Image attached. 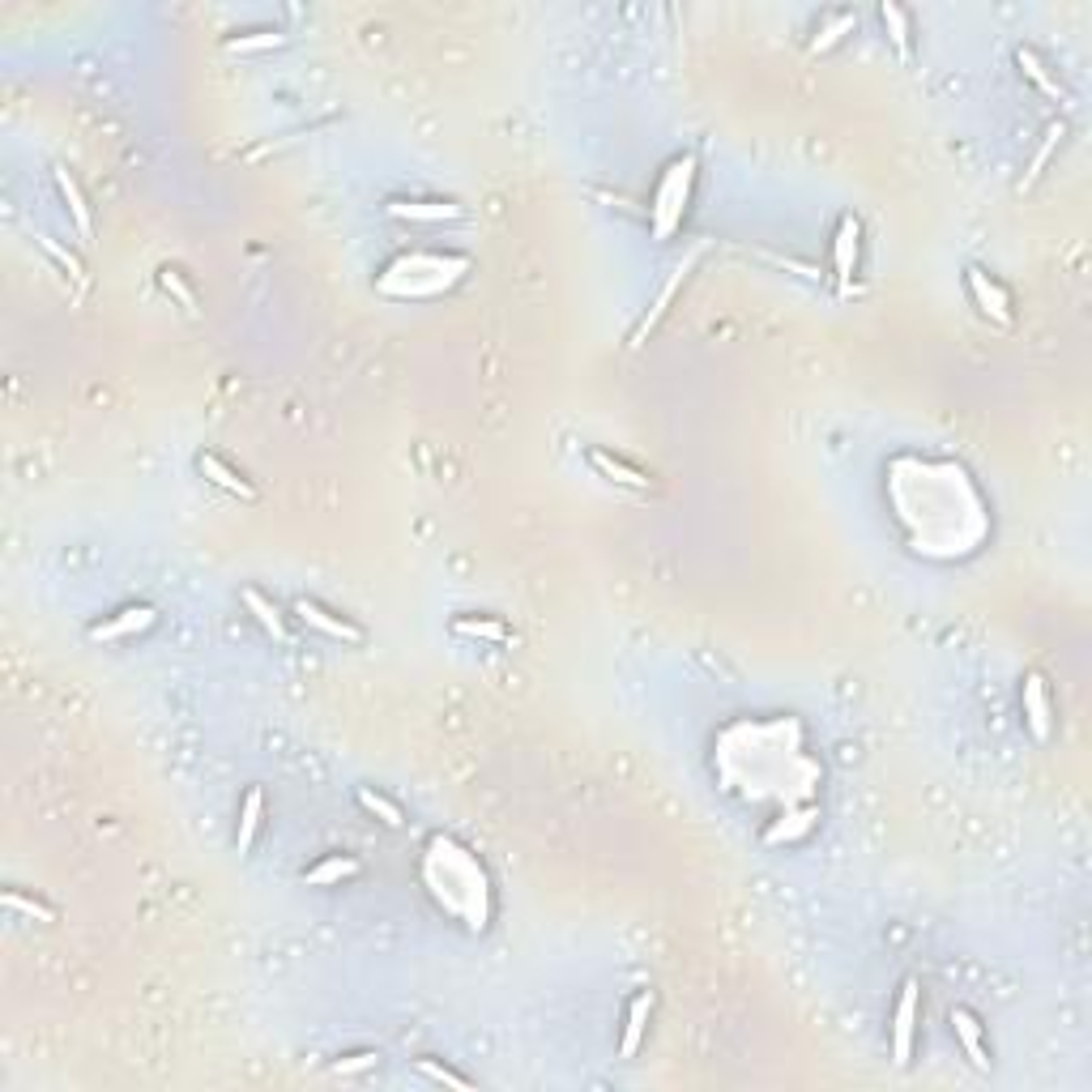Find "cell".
<instances>
[{
    "instance_id": "1",
    "label": "cell",
    "mask_w": 1092,
    "mask_h": 1092,
    "mask_svg": "<svg viewBox=\"0 0 1092 1092\" xmlns=\"http://www.w3.org/2000/svg\"><path fill=\"white\" fill-rule=\"evenodd\" d=\"M934 470L939 465L930 461H913V457H901L892 465V504L896 512H913V508H930V512H917L909 521H901L909 529V542L913 551H926V555H965L982 542L986 533V508L969 483V474H960L952 483V491L944 496V504L934 500Z\"/></svg>"
},
{
    "instance_id": "2",
    "label": "cell",
    "mask_w": 1092,
    "mask_h": 1092,
    "mask_svg": "<svg viewBox=\"0 0 1092 1092\" xmlns=\"http://www.w3.org/2000/svg\"><path fill=\"white\" fill-rule=\"evenodd\" d=\"M423 879L440 909H448L452 917H461L474 930L487 926L491 892H487V875L479 867V857L470 849H461L448 836H431L427 857H423Z\"/></svg>"
},
{
    "instance_id": "3",
    "label": "cell",
    "mask_w": 1092,
    "mask_h": 1092,
    "mask_svg": "<svg viewBox=\"0 0 1092 1092\" xmlns=\"http://www.w3.org/2000/svg\"><path fill=\"white\" fill-rule=\"evenodd\" d=\"M470 261L465 257H444V252H410V257H398L388 265L376 282L380 295H393V299H423V295H440L444 286H452Z\"/></svg>"
},
{
    "instance_id": "4",
    "label": "cell",
    "mask_w": 1092,
    "mask_h": 1092,
    "mask_svg": "<svg viewBox=\"0 0 1092 1092\" xmlns=\"http://www.w3.org/2000/svg\"><path fill=\"white\" fill-rule=\"evenodd\" d=\"M691 188H695V154H683V159H674L666 167V176L658 180V193H653V205H649V222H653L658 240H670L683 226V214L691 205Z\"/></svg>"
},
{
    "instance_id": "5",
    "label": "cell",
    "mask_w": 1092,
    "mask_h": 1092,
    "mask_svg": "<svg viewBox=\"0 0 1092 1092\" xmlns=\"http://www.w3.org/2000/svg\"><path fill=\"white\" fill-rule=\"evenodd\" d=\"M922 998V990H917V982L909 977L905 986H901V998H896V1011H892V1063L896 1067H909V1058H913V1033H917V1003Z\"/></svg>"
},
{
    "instance_id": "6",
    "label": "cell",
    "mask_w": 1092,
    "mask_h": 1092,
    "mask_svg": "<svg viewBox=\"0 0 1092 1092\" xmlns=\"http://www.w3.org/2000/svg\"><path fill=\"white\" fill-rule=\"evenodd\" d=\"M700 257H705V244H695V248H691V252H687V257H683V261H679V265H674V269H670V282H666V286H662V290H658V299H653V307H649V311H645V321H641V325H636V333H632V350H636V346H645V342H649V333H653V329H658V321H662V317H666V307H670V303H674V295H679V286H683V278H687V274H691V269H695V261H700Z\"/></svg>"
},
{
    "instance_id": "7",
    "label": "cell",
    "mask_w": 1092,
    "mask_h": 1092,
    "mask_svg": "<svg viewBox=\"0 0 1092 1092\" xmlns=\"http://www.w3.org/2000/svg\"><path fill=\"white\" fill-rule=\"evenodd\" d=\"M295 614L307 623L311 632H321V636H329V641H342V645H363V628H359V623H350V619H342V614L325 610L321 602L299 598V602H295Z\"/></svg>"
},
{
    "instance_id": "8",
    "label": "cell",
    "mask_w": 1092,
    "mask_h": 1092,
    "mask_svg": "<svg viewBox=\"0 0 1092 1092\" xmlns=\"http://www.w3.org/2000/svg\"><path fill=\"white\" fill-rule=\"evenodd\" d=\"M857 240H863V222H857L853 214H845L836 222V236H832V269H836L841 295H849L853 274H857Z\"/></svg>"
},
{
    "instance_id": "9",
    "label": "cell",
    "mask_w": 1092,
    "mask_h": 1092,
    "mask_svg": "<svg viewBox=\"0 0 1092 1092\" xmlns=\"http://www.w3.org/2000/svg\"><path fill=\"white\" fill-rule=\"evenodd\" d=\"M965 282H969V295L977 303V311L994 325H1011V295L982 269H965Z\"/></svg>"
},
{
    "instance_id": "10",
    "label": "cell",
    "mask_w": 1092,
    "mask_h": 1092,
    "mask_svg": "<svg viewBox=\"0 0 1092 1092\" xmlns=\"http://www.w3.org/2000/svg\"><path fill=\"white\" fill-rule=\"evenodd\" d=\"M1050 717H1054V709H1050L1046 679L1042 674H1025V722H1029V734L1037 743L1050 739Z\"/></svg>"
},
{
    "instance_id": "11",
    "label": "cell",
    "mask_w": 1092,
    "mask_h": 1092,
    "mask_svg": "<svg viewBox=\"0 0 1092 1092\" xmlns=\"http://www.w3.org/2000/svg\"><path fill=\"white\" fill-rule=\"evenodd\" d=\"M649 1016H653V990H641L628 1003V1016H623V1037H619V1054L623 1058H636V1050L645 1042V1029H649Z\"/></svg>"
},
{
    "instance_id": "12",
    "label": "cell",
    "mask_w": 1092,
    "mask_h": 1092,
    "mask_svg": "<svg viewBox=\"0 0 1092 1092\" xmlns=\"http://www.w3.org/2000/svg\"><path fill=\"white\" fill-rule=\"evenodd\" d=\"M197 470H201V479H209L214 487H222V491H230V496H240V500H257V487L240 474V470H230V465L222 461V457H214V452H201L197 457Z\"/></svg>"
},
{
    "instance_id": "13",
    "label": "cell",
    "mask_w": 1092,
    "mask_h": 1092,
    "mask_svg": "<svg viewBox=\"0 0 1092 1092\" xmlns=\"http://www.w3.org/2000/svg\"><path fill=\"white\" fill-rule=\"evenodd\" d=\"M154 606H128V610H120L116 619H103V623H95L90 628V641H124V636H133V632H145L149 623H154Z\"/></svg>"
},
{
    "instance_id": "14",
    "label": "cell",
    "mask_w": 1092,
    "mask_h": 1092,
    "mask_svg": "<svg viewBox=\"0 0 1092 1092\" xmlns=\"http://www.w3.org/2000/svg\"><path fill=\"white\" fill-rule=\"evenodd\" d=\"M589 465L602 474V479H610V483H619V487H632V491H649L653 483H649V474H641L636 465H628V461H619L614 452H606V448H589Z\"/></svg>"
},
{
    "instance_id": "15",
    "label": "cell",
    "mask_w": 1092,
    "mask_h": 1092,
    "mask_svg": "<svg viewBox=\"0 0 1092 1092\" xmlns=\"http://www.w3.org/2000/svg\"><path fill=\"white\" fill-rule=\"evenodd\" d=\"M56 188H60L68 214H73V226H77V236H82V244H95V218H90V205H86L82 188H77V180H73L64 167H56Z\"/></svg>"
},
{
    "instance_id": "16",
    "label": "cell",
    "mask_w": 1092,
    "mask_h": 1092,
    "mask_svg": "<svg viewBox=\"0 0 1092 1092\" xmlns=\"http://www.w3.org/2000/svg\"><path fill=\"white\" fill-rule=\"evenodd\" d=\"M952 1029H956V1042H960L965 1058H969L977 1071H990V1054H986V1046H982V1025H977V1016H973L969 1007H956V1011H952Z\"/></svg>"
},
{
    "instance_id": "17",
    "label": "cell",
    "mask_w": 1092,
    "mask_h": 1092,
    "mask_svg": "<svg viewBox=\"0 0 1092 1092\" xmlns=\"http://www.w3.org/2000/svg\"><path fill=\"white\" fill-rule=\"evenodd\" d=\"M355 875H359V857H350V853H329V857H321L317 867L303 871V884H307V888H333V884L355 879Z\"/></svg>"
},
{
    "instance_id": "18",
    "label": "cell",
    "mask_w": 1092,
    "mask_h": 1092,
    "mask_svg": "<svg viewBox=\"0 0 1092 1092\" xmlns=\"http://www.w3.org/2000/svg\"><path fill=\"white\" fill-rule=\"evenodd\" d=\"M388 214L402 222H457L465 209L448 201H388Z\"/></svg>"
},
{
    "instance_id": "19",
    "label": "cell",
    "mask_w": 1092,
    "mask_h": 1092,
    "mask_svg": "<svg viewBox=\"0 0 1092 1092\" xmlns=\"http://www.w3.org/2000/svg\"><path fill=\"white\" fill-rule=\"evenodd\" d=\"M261 815H265V794L252 786V790L244 794V807H240V832H236V845H240V853H248V849L257 845Z\"/></svg>"
},
{
    "instance_id": "20",
    "label": "cell",
    "mask_w": 1092,
    "mask_h": 1092,
    "mask_svg": "<svg viewBox=\"0 0 1092 1092\" xmlns=\"http://www.w3.org/2000/svg\"><path fill=\"white\" fill-rule=\"evenodd\" d=\"M244 606L257 614V623H261V628H265V632L278 641V645H286V641H290V632H286V623H282L278 606H274L265 593H257V589H244Z\"/></svg>"
},
{
    "instance_id": "21",
    "label": "cell",
    "mask_w": 1092,
    "mask_h": 1092,
    "mask_svg": "<svg viewBox=\"0 0 1092 1092\" xmlns=\"http://www.w3.org/2000/svg\"><path fill=\"white\" fill-rule=\"evenodd\" d=\"M452 632L465 636V641H487V645H504V641H508V628H504L500 619H470V614H461V619H452Z\"/></svg>"
},
{
    "instance_id": "22",
    "label": "cell",
    "mask_w": 1092,
    "mask_h": 1092,
    "mask_svg": "<svg viewBox=\"0 0 1092 1092\" xmlns=\"http://www.w3.org/2000/svg\"><path fill=\"white\" fill-rule=\"evenodd\" d=\"M355 798H359V807H363L367 815H376L384 828H402V824H406V815H402V807H398V803H388L384 794H376V790H367V786H359V790H355Z\"/></svg>"
},
{
    "instance_id": "23",
    "label": "cell",
    "mask_w": 1092,
    "mask_h": 1092,
    "mask_svg": "<svg viewBox=\"0 0 1092 1092\" xmlns=\"http://www.w3.org/2000/svg\"><path fill=\"white\" fill-rule=\"evenodd\" d=\"M879 18H884V31H888L896 56L909 60V56H913V43H909V14H905L901 5H879Z\"/></svg>"
},
{
    "instance_id": "24",
    "label": "cell",
    "mask_w": 1092,
    "mask_h": 1092,
    "mask_svg": "<svg viewBox=\"0 0 1092 1092\" xmlns=\"http://www.w3.org/2000/svg\"><path fill=\"white\" fill-rule=\"evenodd\" d=\"M1016 64L1025 68V77H1029V82H1033V86H1037L1042 95H1050V99H1058V103L1067 99V90H1063V86L1054 82V77L1046 73V64H1042V60H1037V56H1033L1029 47H1020V52H1016Z\"/></svg>"
},
{
    "instance_id": "25",
    "label": "cell",
    "mask_w": 1092,
    "mask_h": 1092,
    "mask_svg": "<svg viewBox=\"0 0 1092 1092\" xmlns=\"http://www.w3.org/2000/svg\"><path fill=\"white\" fill-rule=\"evenodd\" d=\"M282 43H286L282 31H248V35L226 39V52H230V56H252V52H274V47H282Z\"/></svg>"
},
{
    "instance_id": "26",
    "label": "cell",
    "mask_w": 1092,
    "mask_h": 1092,
    "mask_svg": "<svg viewBox=\"0 0 1092 1092\" xmlns=\"http://www.w3.org/2000/svg\"><path fill=\"white\" fill-rule=\"evenodd\" d=\"M1063 133H1067L1063 124H1050V128H1046V141H1042V145H1037V154H1033V163H1029V171H1025V180H1020V193L1037 184V176H1042V171H1046V163L1054 159V149H1058Z\"/></svg>"
},
{
    "instance_id": "27",
    "label": "cell",
    "mask_w": 1092,
    "mask_h": 1092,
    "mask_svg": "<svg viewBox=\"0 0 1092 1092\" xmlns=\"http://www.w3.org/2000/svg\"><path fill=\"white\" fill-rule=\"evenodd\" d=\"M815 824V811H798V815H782V824H772L768 832H764V841L768 845H782V841H794V836H803L807 828Z\"/></svg>"
},
{
    "instance_id": "28",
    "label": "cell",
    "mask_w": 1092,
    "mask_h": 1092,
    "mask_svg": "<svg viewBox=\"0 0 1092 1092\" xmlns=\"http://www.w3.org/2000/svg\"><path fill=\"white\" fill-rule=\"evenodd\" d=\"M35 240H39V248H43V252H47V257H52V261H56V265L77 282V286H86V269H82V261H77L68 248H60L52 236H35Z\"/></svg>"
},
{
    "instance_id": "29",
    "label": "cell",
    "mask_w": 1092,
    "mask_h": 1092,
    "mask_svg": "<svg viewBox=\"0 0 1092 1092\" xmlns=\"http://www.w3.org/2000/svg\"><path fill=\"white\" fill-rule=\"evenodd\" d=\"M853 26H857V18H853V14H836V18H832V22H828V26H824V31L815 35V39H811V52L820 56V52L836 47V43H841V39H845V35H849Z\"/></svg>"
},
{
    "instance_id": "30",
    "label": "cell",
    "mask_w": 1092,
    "mask_h": 1092,
    "mask_svg": "<svg viewBox=\"0 0 1092 1092\" xmlns=\"http://www.w3.org/2000/svg\"><path fill=\"white\" fill-rule=\"evenodd\" d=\"M159 286H163V290H167V295H171V299H176L184 311H197V295H193V286L184 282V274H180V269H171V265H167V269H159Z\"/></svg>"
},
{
    "instance_id": "31",
    "label": "cell",
    "mask_w": 1092,
    "mask_h": 1092,
    "mask_svg": "<svg viewBox=\"0 0 1092 1092\" xmlns=\"http://www.w3.org/2000/svg\"><path fill=\"white\" fill-rule=\"evenodd\" d=\"M414 1071H419V1075H427L431 1084H444V1088H457V1092H470V1088H474V1084L465 1079V1075H457V1071H448V1067H440V1063H431V1058H419V1063H414Z\"/></svg>"
},
{
    "instance_id": "32",
    "label": "cell",
    "mask_w": 1092,
    "mask_h": 1092,
    "mask_svg": "<svg viewBox=\"0 0 1092 1092\" xmlns=\"http://www.w3.org/2000/svg\"><path fill=\"white\" fill-rule=\"evenodd\" d=\"M5 905L14 909V913H26L31 922H56V909H47L43 901H35V896H22L18 888H9L5 892Z\"/></svg>"
},
{
    "instance_id": "33",
    "label": "cell",
    "mask_w": 1092,
    "mask_h": 1092,
    "mask_svg": "<svg viewBox=\"0 0 1092 1092\" xmlns=\"http://www.w3.org/2000/svg\"><path fill=\"white\" fill-rule=\"evenodd\" d=\"M380 1063V1054L376 1050H359V1054H346V1058H338L333 1063V1075H359V1071H371Z\"/></svg>"
},
{
    "instance_id": "34",
    "label": "cell",
    "mask_w": 1092,
    "mask_h": 1092,
    "mask_svg": "<svg viewBox=\"0 0 1092 1092\" xmlns=\"http://www.w3.org/2000/svg\"><path fill=\"white\" fill-rule=\"evenodd\" d=\"M772 265H782V269H794L798 278H807V282H820V269H811V265H803V261H786V257H768Z\"/></svg>"
}]
</instances>
